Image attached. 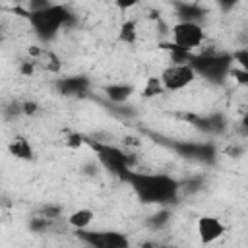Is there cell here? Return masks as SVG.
Returning a JSON list of instances; mask_svg holds the SVG:
<instances>
[{
	"label": "cell",
	"instance_id": "1",
	"mask_svg": "<svg viewBox=\"0 0 248 248\" xmlns=\"http://www.w3.org/2000/svg\"><path fill=\"white\" fill-rule=\"evenodd\" d=\"M132 186L140 202L143 203H172L176 202L180 194V184L169 174L163 172H140V170H128L122 178Z\"/></svg>",
	"mask_w": 248,
	"mask_h": 248
},
{
	"label": "cell",
	"instance_id": "2",
	"mask_svg": "<svg viewBox=\"0 0 248 248\" xmlns=\"http://www.w3.org/2000/svg\"><path fill=\"white\" fill-rule=\"evenodd\" d=\"M196 76H202L203 79H207L209 83H223L231 72H232V54L229 52H202V54H192L190 62H188Z\"/></svg>",
	"mask_w": 248,
	"mask_h": 248
},
{
	"label": "cell",
	"instance_id": "3",
	"mask_svg": "<svg viewBox=\"0 0 248 248\" xmlns=\"http://www.w3.org/2000/svg\"><path fill=\"white\" fill-rule=\"evenodd\" d=\"M27 16H29V21H31L35 33L43 41H50L62 25H66L74 19L70 10L66 6H60V4H50L46 10L33 12V14H27Z\"/></svg>",
	"mask_w": 248,
	"mask_h": 248
},
{
	"label": "cell",
	"instance_id": "4",
	"mask_svg": "<svg viewBox=\"0 0 248 248\" xmlns=\"http://www.w3.org/2000/svg\"><path fill=\"white\" fill-rule=\"evenodd\" d=\"M87 143L91 145V149L97 153L99 161L103 163L105 169H108L112 174H116L120 180L126 176L128 170H132V159L128 157L126 151H122L116 145H108V143H101V141H91L87 140Z\"/></svg>",
	"mask_w": 248,
	"mask_h": 248
},
{
	"label": "cell",
	"instance_id": "5",
	"mask_svg": "<svg viewBox=\"0 0 248 248\" xmlns=\"http://www.w3.org/2000/svg\"><path fill=\"white\" fill-rule=\"evenodd\" d=\"M205 39L203 27L200 23H190V21H178L172 27V45H176L180 50L190 52L196 50Z\"/></svg>",
	"mask_w": 248,
	"mask_h": 248
},
{
	"label": "cell",
	"instance_id": "6",
	"mask_svg": "<svg viewBox=\"0 0 248 248\" xmlns=\"http://www.w3.org/2000/svg\"><path fill=\"white\" fill-rule=\"evenodd\" d=\"M78 236L91 248H130V240L118 231H78Z\"/></svg>",
	"mask_w": 248,
	"mask_h": 248
},
{
	"label": "cell",
	"instance_id": "7",
	"mask_svg": "<svg viewBox=\"0 0 248 248\" xmlns=\"http://www.w3.org/2000/svg\"><path fill=\"white\" fill-rule=\"evenodd\" d=\"M161 83L167 91H178L188 87L196 79V72L190 64H172L161 72Z\"/></svg>",
	"mask_w": 248,
	"mask_h": 248
},
{
	"label": "cell",
	"instance_id": "8",
	"mask_svg": "<svg viewBox=\"0 0 248 248\" xmlns=\"http://www.w3.org/2000/svg\"><path fill=\"white\" fill-rule=\"evenodd\" d=\"M178 155L192 159V161H200V163H213L215 161V147L207 141H172L169 143Z\"/></svg>",
	"mask_w": 248,
	"mask_h": 248
},
{
	"label": "cell",
	"instance_id": "9",
	"mask_svg": "<svg viewBox=\"0 0 248 248\" xmlns=\"http://www.w3.org/2000/svg\"><path fill=\"white\" fill-rule=\"evenodd\" d=\"M225 234V225L221 219L213 217V215H203L198 219V236L202 240V244H211L215 240H219Z\"/></svg>",
	"mask_w": 248,
	"mask_h": 248
},
{
	"label": "cell",
	"instance_id": "10",
	"mask_svg": "<svg viewBox=\"0 0 248 248\" xmlns=\"http://www.w3.org/2000/svg\"><path fill=\"white\" fill-rule=\"evenodd\" d=\"M56 91L66 95V97H81L89 89V79L83 76H70V78H60L54 83Z\"/></svg>",
	"mask_w": 248,
	"mask_h": 248
},
{
	"label": "cell",
	"instance_id": "11",
	"mask_svg": "<svg viewBox=\"0 0 248 248\" xmlns=\"http://www.w3.org/2000/svg\"><path fill=\"white\" fill-rule=\"evenodd\" d=\"M192 120V124L196 128H200L205 134H221L227 128V120L223 114L213 112V114H205V116H188Z\"/></svg>",
	"mask_w": 248,
	"mask_h": 248
},
{
	"label": "cell",
	"instance_id": "12",
	"mask_svg": "<svg viewBox=\"0 0 248 248\" xmlns=\"http://www.w3.org/2000/svg\"><path fill=\"white\" fill-rule=\"evenodd\" d=\"M176 8V16L180 17V21H190V23H198L205 12L202 10V6L198 4H190V2H176L174 4Z\"/></svg>",
	"mask_w": 248,
	"mask_h": 248
},
{
	"label": "cell",
	"instance_id": "13",
	"mask_svg": "<svg viewBox=\"0 0 248 248\" xmlns=\"http://www.w3.org/2000/svg\"><path fill=\"white\" fill-rule=\"evenodd\" d=\"M105 93L112 103H124V101H128L132 97L134 87L130 83H112V85L105 87Z\"/></svg>",
	"mask_w": 248,
	"mask_h": 248
},
{
	"label": "cell",
	"instance_id": "14",
	"mask_svg": "<svg viewBox=\"0 0 248 248\" xmlns=\"http://www.w3.org/2000/svg\"><path fill=\"white\" fill-rule=\"evenodd\" d=\"M8 149H10V153H12L14 157L23 159V161H29V159L33 157V147H31V143H29L25 138H21V136H16V138L10 141Z\"/></svg>",
	"mask_w": 248,
	"mask_h": 248
},
{
	"label": "cell",
	"instance_id": "15",
	"mask_svg": "<svg viewBox=\"0 0 248 248\" xmlns=\"http://www.w3.org/2000/svg\"><path fill=\"white\" fill-rule=\"evenodd\" d=\"M93 217H95V213L91 211V209H76L74 213H70V217H68V223H70V227H74L76 231H85L89 225H91V221H93Z\"/></svg>",
	"mask_w": 248,
	"mask_h": 248
},
{
	"label": "cell",
	"instance_id": "16",
	"mask_svg": "<svg viewBox=\"0 0 248 248\" xmlns=\"http://www.w3.org/2000/svg\"><path fill=\"white\" fill-rule=\"evenodd\" d=\"M118 39L122 43H128V45H134L136 39H138V25L134 19H126L122 25H120V31H118Z\"/></svg>",
	"mask_w": 248,
	"mask_h": 248
},
{
	"label": "cell",
	"instance_id": "17",
	"mask_svg": "<svg viewBox=\"0 0 248 248\" xmlns=\"http://www.w3.org/2000/svg\"><path fill=\"white\" fill-rule=\"evenodd\" d=\"M163 83H161V78H149L145 87H143V97L149 99V97H157L159 93H163Z\"/></svg>",
	"mask_w": 248,
	"mask_h": 248
},
{
	"label": "cell",
	"instance_id": "18",
	"mask_svg": "<svg viewBox=\"0 0 248 248\" xmlns=\"http://www.w3.org/2000/svg\"><path fill=\"white\" fill-rule=\"evenodd\" d=\"M232 60L238 66V70L248 74V48H238L232 52Z\"/></svg>",
	"mask_w": 248,
	"mask_h": 248
},
{
	"label": "cell",
	"instance_id": "19",
	"mask_svg": "<svg viewBox=\"0 0 248 248\" xmlns=\"http://www.w3.org/2000/svg\"><path fill=\"white\" fill-rule=\"evenodd\" d=\"M64 143H66L68 147H72V149H78V147H81L83 143H87V140H85L81 134H78V132H70V134H66Z\"/></svg>",
	"mask_w": 248,
	"mask_h": 248
},
{
	"label": "cell",
	"instance_id": "20",
	"mask_svg": "<svg viewBox=\"0 0 248 248\" xmlns=\"http://www.w3.org/2000/svg\"><path fill=\"white\" fill-rule=\"evenodd\" d=\"M169 217H170V213L167 211V209H163V211H159V213H155L149 221H147V225L149 227H153V229H159V227H163V225H167V221H169Z\"/></svg>",
	"mask_w": 248,
	"mask_h": 248
},
{
	"label": "cell",
	"instance_id": "21",
	"mask_svg": "<svg viewBox=\"0 0 248 248\" xmlns=\"http://www.w3.org/2000/svg\"><path fill=\"white\" fill-rule=\"evenodd\" d=\"M48 225H50V219H48V217H45V215H41V217L31 219V225H29V227H31L35 232H41V231L48 229Z\"/></svg>",
	"mask_w": 248,
	"mask_h": 248
},
{
	"label": "cell",
	"instance_id": "22",
	"mask_svg": "<svg viewBox=\"0 0 248 248\" xmlns=\"http://www.w3.org/2000/svg\"><path fill=\"white\" fill-rule=\"evenodd\" d=\"M186 192H196V190H200L202 186H203V178L202 176H196V178H190L186 184Z\"/></svg>",
	"mask_w": 248,
	"mask_h": 248
},
{
	"label": "cell",
	"instance_id": "23",
	"mask_svg": "<svg viewBox=\"0 0 248 248\" xmlns=\"http://www.w3.org/2000/svg\"><path fill=\"white\" fill-rule=\"evenodd\" d=\"M19 107H21V114H35L37 112V103H33V101H23V103H19Z\"/></svg>",
	"mask_w": 248,
	"mask_h": 248
},
{
	"label": "cell",
	"instance_id": "24",
	"mask_svg": "<svg viewBox=\"0 0 248 248\" xmlns=\"http://www.w3.org/2000/svg\"><path fill=\"white\" fill-rule=\"evenodd\" d=\"M231 76H232L238 83H242V85H246V87H248V74H246V72H242V70H238V68H232Z\"/></svg>",
	"mask_w": 248,
	"mask_h": 248
},
{
	"label": "cell",
	"instance_id": "25",
	"mask_svg": "<svg viewBox=\"0 0 248 248\" xmlns=\"http://www.w3.org/2000/svg\"><path fill=\"white\" fill-rule=\"evenodd\" d=\"M21 74L23 76H31L33 74V64L31 62H21Z\"/></svg>",
	"mask_w": 248,
	"mask_h": 248
},
{
	"label": "cell",
	"instance_id": "26",
	"mask_svg": "<svg viewBox=\"0 0 248 248\" xmlns=\"http://www.w3.org/2000/svg\"><path fill=\"white\" fill-rule=\"evenodd\" d=\"M240 128L244 130V134H248V112L244 114V118L240 120Z\"/></svg>",
	"mask_w": 248,
	"mask_h": 248
},
{
	"label": "cell",
	"instance_id": "27",
	"mask_svg": "<svg viewBox=\"0 0 248 248\" xmlns=\"http://www.w3.org/2000/svg\"><path fill=\"white\" fill-rule=\"evenodd\" d=\"M141 248H157V244H153V242H143Z\"/></svg>",
	"mask_w": 248,
	"mask_h": 248
}]
</instances>
